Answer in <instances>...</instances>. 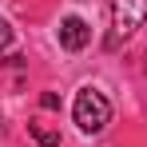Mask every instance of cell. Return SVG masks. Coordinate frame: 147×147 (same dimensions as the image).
<instances>
[{
  "mask_svg": "<svg viewBox=\"0 0 147 147\" xmlns=\"http://www.w3.org/2000/svg\"><path fill=\"white\" fill-rule=\"evenodd\" d=\"M72 119L76 127L84 131V135H99L107 123H111V103H107V96L99 92V88H80L76 92V103H72Z\"/></svg>",
  "mask_w": 147,
  "mask_h": 147,
  "instance_id": "cell-1",
  "label": "cell"
},
{
  "mask_svg": "<svg viewBox=\"0 0 147 147\" xmlns=\"http://www.w3.org/2000/svg\"><path fill=\"white\" fill-rule=\"evenodd\" d=\"M147 24V0H111V36L107 48H119L127 36H135Z\"/></svg>",
  "mask_w": 147,
  "mask_h": 147,
  "instance_id": "cell-2",
  "label": "cell"
},
{
  "mask_svg": "<svg viewBox=\"0 0 147 147\" xmlns=\"http://www.w3.org/2000/svg\"><path fill=\"white\" fill-rule=\"evenodd\" d=\"M92 44V24L80 16H64L60 20V48L64 52H84Z\"/></svg>",
  "mask_w": 147,
  "mask_h": 147,
  "instance_id": "cell-3",
  "label": "cell"
},
{
  "mask_svg": "<svg viewBox=\"0 0 147 147\" xmlns=\"http://www.w3.org/2000/svg\"><path fill=\"white\" fill-rule=\"evenodd\" d=\"M28 135H32L40 147H60V131H52L44 123H28Z\"/></svg>",
  "mask_w": 147,
  "mask_h": 147,
  "instance_id": "cell-4",
  "label": "cell"
},
{
  "mask_svg": "<svg viewBox=\"0 0 147 147\" xmlns=\"http://www.w3.org/2000/svg\"><path fill=\"white\" fill-rule=\"evenodd\" d=\"M8 44H12V24H8V20H0V52L8 48Z\"/></svg>",
  "mask_w": 147,
  "mask_h": 147,
  "instance_id": "cell-5",
  "label": "cell"
},
{
  "mask_svg": "<svg viewBox=\"0 0 147 147\" xmlns=\"http://www.w3.org/2000/svg\"><path fill=\"white\" fill-rule=\"evenodd\" d=\"M40 103H44V107H48V111H52V107H60V99L52 96V92H44V96H40Z\"/></svg>",
  "mask_w": 147,
  "mask_h": 147,
  "instance_id": "cell-6",
  "label": "cell"
}]
</instances>
